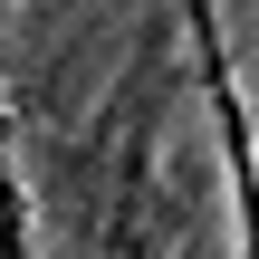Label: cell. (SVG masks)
Returning a JSON list of instances; mask_svg holds the SVG:
<instances>
[{"label": "cell", "instance_id": "1", "mask_svg": "<svg viewBox=\"0 0 259 259\" xmlns=\"http://www.w3.org/2000/svg\"><path fill=\"white\" fill-rule=\"evenodd\" d=\"M192 48H202V96L221 115V144H231V192H240V259H259V144H250V106H240V67L221 48V29L192 10Z\"/></svg>", "mask_w": 259, "mask_h": 259}]
</instances>
